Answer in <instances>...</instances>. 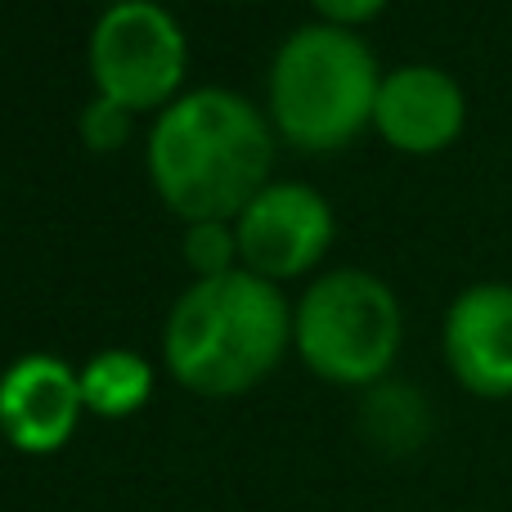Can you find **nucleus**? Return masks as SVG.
Wrapping results in <instances>:
<instances>
[{
  "label": "nucleus",
  "instance_id": "obj_6",
  "mask_svg": "<svg viewBox=\"0 0 512 512\" xmlns=\"http://www.w3.org/2000/svg\"><path fill=\"white\" fill-rule=\"evenodd\" d=\"M239 252L261 279L310 270L333 239V212L306 185H265L239 216Z\"/></svg>",
  "mask_w": 512,
  "mask_h": 512
},
{
  "label": "nucleus",
  "instance_id": "obj_7",
  "mask_svg": "<svg viewBox=\"0 0 512 512\" xmlns=\"http://www.w3.org/2000/svg\"><path fill=\"white\" fill-rule=\"evenodd\" d=\"M81 409V378L54 355H27L0 378V432L23 454H54Z\"/></svg>",
  "mask_w": 512,
  "mask_h": 512
},
{
  "label": "nucleus",
  "instance_id": "obj_4",
  "mask_svg": "<svg viewBox=\"0 0 512 512\" xmlns=\"http://www.w3.org/2000/svg\"><path fill=\"white\" fill-rule=\"evenodd\" d=\"M297 351L319 378L364 387L391 369L400 346V306L382 279L364 270H337L301 297Z\"/></svg>",
  "mask_w": 512,
  "mask_h": 512
},
{
  "label": "nucleus",
  "instance_id": "obj_13",
  "mask_svg": "<svg viewBox=\"0 0 512 512\" xmlns=\"http://www.w3.org/2000/svg\"><path fill=\"white\" fill-rule=\"evenodd\" d=\"M131 131V108L113 104V99H95V104L81 113V135H86L90 149H117Z\"/></svg>",
  "mask_w": 512,
  "mask_h": 512
},
{
  "label": "nucleus",
  "instance_id": "obj_15",
  "mask_svg": "<svg viewBox=\"0 0 512 512\" xmlns=\"http://www.w3.org/2000/svg\"><path fill=\"white\" fill-rule=\"evenodd\" d=\"M113 5H131V0H113Z\"/></svg>",
  "mask_w": 512,
  "mask_h": 512
},
{
  "label": "nucleus",
  "instance_id": "obj_3",
  "mask_svg": "<svg viewBox=\"0 0 512 512\" xmlns=\"http://www.w3.org/2000/svg\"><path fill=\"white\" fill-rule=\"evenodd\" d=\"M373 50L346 27H301L279 45L270 68V104L279 131L297 149H342L378 108Z\"/></svg>",
  "mask_w": 512,
  "mask_h": 512
},
{
  "label": "nucleus",
  "instance_id": "obj_9",
  "mask_svg": "<svg viewBox=\"0 0 512 512\" xmlns=\"http://www.w3.org/2000/svg\"><path fill=\"white\" fill-rule=\"evenodd\" d=\"M463 117L468 108H463L459 81L427 63L391 72L378 90V108H373V122L387 135V144L405 153H436L454 144L463 131Z\"/></svg>",
  "mask_w": 512,
  "mask_h": 512
},
{
  "label": "nucleus",
  "instance_id": "obj_14",
  "mask_svg": "<svg viewBox=\"0 0 512 512\" xmlns=\"http://www.w3.org/2000/svg\"><path fill=\"white\" fill-rule=\"evenodd\" d=\"M310 5H315L328 23H364V18H373L387 0H310Z\"/></svg>",
  "mask_w": 512,
  "mask_h": 512
},
{
  "label": "nucleus",
  "instance_id": "obj_5",
  "mask_svg": "<svg viewBox=\"0 0 512 512\" xmlns=\"http://www.w3.org/2000/svg\"><path fill=\"white\" fill-rule=\"evenodd\" d=\"M90 72L99 95L122 108H158L185 77V36L153 0L113 5L90 36Z\"/></svg>",
  "mask_w": 512,
  "mask_h": 512
},
{
  "label": "nucleus",
  "instance_id": "obj_1",
  "mask_svg": "<svg viewBox=\"0 0 512 512\" xmlns=\"http://www.w3.org/2000/svg\"><path fill=\"white\" fill-rule=\"evenodd\" d=\"M274 140L265 117L230 90H194L153 126L149 171L162 203L189 225L230 221L265 189Z\"/></svg>",
  "mask_w": 512,
  "mask_h": 512
},
{
  "label": "nucleus",
  "instance_id": "obj_10",
  "mask_svg": "<svg viewBox=\"0 0 512 512\" xmlns=\"http://www.w3.org/2000/svg\"><path fill=\"white\" fill-rule=\"evenodd\" d=\"M153 373L140 355L131 351H104L86 364L81 373V400L86 409H95L99 418H126L149 400Z\"/></svg>",
  "mask_w": 512,
  "mask_h": 512
},
{
  "label": "nucleus",
  "instance_id": "obj_2",
  "mask_svg": "<svg viewBox=\"0 0 512 512\" xmlns=\"http://www.w3.org/2000/svg\"><path fill=\"white\" fill-rule=\"evenodd\" d=\"M288 301L261 274L198 279L167 319V364L198 396H239L279 364Z\"/></svg>",
  "mask_w": 512,
  "mask_h": 512
},
{
  "label": "nucleus",
  "instance_id": "obj_12",
  "mask_svg": "<svg viewBox=\"0 0 512 512\" xmlns=\"http://www.w3.org/2000/svg\"><path fill=\"white\" fill-rule=\"evenodd\" d=\"M234 252H239V239H234V234L225 230L221 221L194 225V230H189V239H185L189 265H194L203 279H221V274H230Z\"/></svg>",
  "mask_w": 512,
  "mask_h": 512
},
{
  "label": "nucleus",
  "instance_id": "obj_11",
  "mask_svg": "<svg viewBox=\"0 0 512 512\" xmlns=\"http://www.w3.org/2000/svg\"><path fill=\"white\" fill-rule=\"evenodd\" d=\"M364 432L391 454L414 450L427 436V409L409 387H378L364 400Z\"/></svg>",
  "mask_w": 512,
  "mask_h": 512
},
{
  "label": "nucleus",
  "instance_id": "obj_8",
  "mask_svg": "<svg viewBox=\"0 0 512 512\" xmlns=\"http://www.w3.org/2000/svg\"><path fill=\"white\" fill-rule=\"evenodd\" d=\"M445 360L450 373L486 400L512 396V288L477 283L445 315Z\"/></svg>",
  "mask_w": 512,
  "mask_h": 512
}]
</instances>
